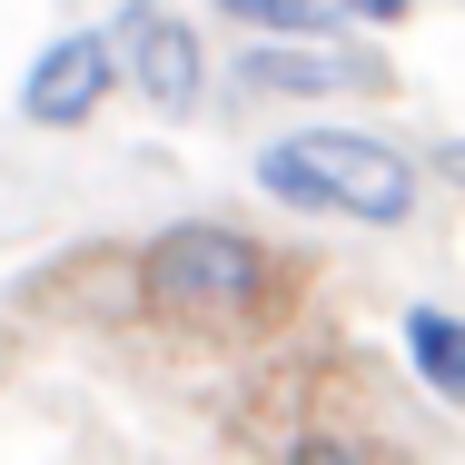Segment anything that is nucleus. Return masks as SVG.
<instances>
[{"label":"nucleus","mask_w":465,"mask_h":465,"mask_svg":"<svg viewBox=\"0 0 465 465\" xmlns=\"http://www.w3.org/2000/svg\"><path fill=\"white\" fill-rule=\"evenodd\" d=\"M258 188L287 198V208H337V218H367V228H396L416 208V169L396 139H367V129H287L258 149Z\"/></svg>","instance_id":"2"},{"label":"nucleus","mask_w":465,"mask_h":465,"mask_svg":"<svg viewBox=\"0 0 465 465\" xmlns=\"http://www.w3.org/2000/svg\"><path fill=\"white\" fill-rule=\"evenodd\" d=\"M406 367L426 376L446 406H465V317H446V307H406Z\"/></svg>","instance_id":"7"},{"label":"nucleus","mask_w":465,"mask_h":465,"mask_svg":"<svg viewBox=\"0 0 465 465\" xmlns=\"http://www.w3.org/2000/svg\"><path fill=\"white\" fill-rule=\"evenodd\" d=\"M287 268L248 238V228H218V218H188V228H159L149 248H139V297L169 317V327H208V337H228V327H268L287 307Z\"/></svg>","instance_id":"1"},{"label":"nucleus","mask_w":465,"mask_h":465,"mask_svg":"<svg viewBox=\"0 0 465 465\" xmlns=\"http://www.w3.org/2000/svg\"><path fill=\"white\" fill-rule=\"evenodd\" d=\"M109 40H119V70H129V90L149 99V109H169V119L198 109V90H208V50H198V30H188L169 0H129Z\"/></svg>","instance_id":"3"},{"label":"nucleus","mask_w":465,"mask_h":465,"mask_svg":"<svg viewBox=\"0 0 465 465\" xmlns=\"http://www.w3.org/2000/svg\"><path fill=\"white\" fill-rule=\"evenodd\" d=\"M248 80L258 90H307V99H337V90H376V60L357 50H317V40H268V50H248Z\"/></svg>","instance_id":"5"},{"label":"nucleus","mask_w":465,"mask_h":465,"mask_svg":"<svg viewBox=\"0 0 465 465\" xmlns=\"http://www.w3.org/2000/svg\"><path fill=\"white\" fill-rule=\"evenodd\" d=\"M278 465H376V446H357V436H297Z\"/></svg>","instance_id":"8"},{"label":"nucleus","mask_w":465,"mask_h":465,"mask_svg":"<svg viewBox=\"0 0 465 465\" xmlns=\"http://www.w3.org/2000/svg\"><path fill=\"white\" fill-rule=\"evenodd\" d=\"M218 10L248 20V30H268V40H327L347 20H396L406 0H218Z\"/></svg>","instance_id":"6"},{"label":"nucleus","mask_w":465,"mask_h":465,"mask_svg":"<svg viewBox=\"0 0 465 465\" xmlns=\"http://www.w3.org/2000/svg\"><path fill=\"white\" fill-rule=\"evenodd\" d=\"M109 80H119V40H99V30H70V40H50V50L30 60V80H20V109H30L40 129H80V119H99Z\"/></svg>","instance_id":"4"},{"label":"nucleus","mask_w":465,"mask_h":465,"mask_svg":"<svg viewBox=\"0 0 465 465\" xmlns=\"http://www.w3.org/2000/svg\"><path fill=\"white\" fill-rule=\"evenodd\" d=\"M446 179H465V149H446Z\"/></svg>","instance_id":"9"}]
</instances>
